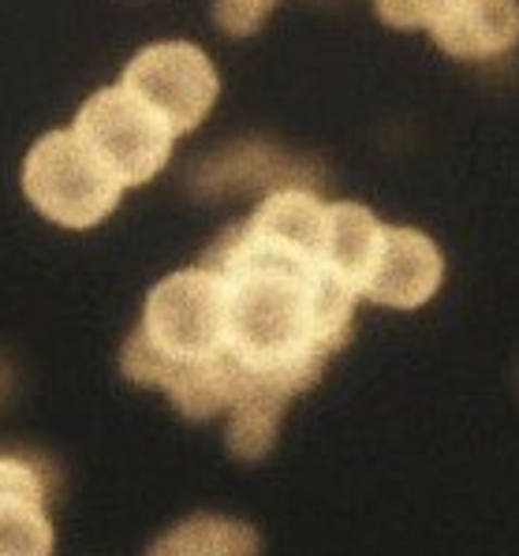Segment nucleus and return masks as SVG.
<instances>
[{"label":"nucleus","mask_w":519,"mask_h":556,"mask_svg":"<svg viewBox=\"0 0 519 556\" xmlns=\"http://www.w3.org/2000/svg\"><path fill=\"white\" fill-rule=\"evenodd\" d=\"M445 0H374L378 20L396 30H427Z\"/></svg>","instance_id":"16"},{"label":"nucleus","mask_w":519,"mask_h":556,"mask_svg":"<svg viewBox=\"0 0 519 556\" xmlns=\"http://www.w3.org/2000/svg\"><path fill=\"white\" fill-rule=\"evenodd\" d=\"M49 470L20 452H0V556H53Z\"/></svg>","instance_id":"8"},{"label":"nucleus","mask_w":519,"mask_h":556,"mask_svg":"<svg viewBox=\"0 0 519 556\" xmlns=\"http://www.w3.org/2000/svg\"><path fill=\"white\" fill-rule=\"evenodd\" d=\"M202 269L225 280L228 355L292 396L311 389L333 358L314 321V280L326 265L254 243L232 225L206 247Z\"/></svg>","instance_id":"1"},{"label":"nucleus","mask_w":519,"mask_h":556,"mask_svg":"<svg viewBox=\"0 0 519 556\" xmlns=\"http://www.w3.org/2000/svg\"><path fill=\"white\" fill-rule=\"evenodd\" d=\"M150 556H258V534L240 519L194 516L161 534Z\"/></svg>","instance_id":"13"},{"label":"nucleus","mask_w":519,"mask_h":556,"mask_svg":"<svg viewBox=\"0 0 519 556\" xmlns=\"http://www.w3.org/2000/svg\"><path fill=\"white\" fill-rule=\"evenodd\" d=\"M121 370H124V378L135 384L165 389L173 407L180 410L183 418H194V422L225 415V410H232L236 404H243L258 384H269V381L254 378L251 370H243L228 352L202 358V363H176V358H165L139 329L127 337V344L121 352Z\"/></svg>","instance_id":"6"},{"label":"nucleus","mask_w":519,"mask_h":556,"mask_svg":"<svg viewBox=\"0 0 519 556\" xmlns=\"http://www.w3.org/2000/svg\"><path fill=\"white\" fill-rule=\"evenodd\" d=\"M72 131L83 139L93 157L109 168L121 187L150 184L161 168L168 165L176 147L173 127L165 124L153 109L131 98L124 87H105L90 93V101L79 109Z\"/></svg>","instance_id":"4"},{"label":"nucleus","mask_w":519,"mask_h":556,"mask_svg":"<svg viewBox=\"0 0 519 556\" xmlns=\"http://www.w3.org/2000/svg\"><path fill=\"white\" fill-rule=\"evenodd\" d=\"M243 232L262 247H274L292 258L321 262L326 243V202L314 194V187L292 184L277 187L258 202V210L243 220Z\"/></svg>","instance_id":"10"},{"label":"nucleus","mask_w":519,"mask_h":556,"mask_svg":"<svg viewBox=\"0 0 519 556\" xmlns=\"http://www.w3.org/2000/svg\"><path fill=\"white\" fill-rule=\"evenodd\" d=\"M303 184V161L280 157L277 150L258 147V142H246V147H236L220 157L210 161L199 176L202 191H236V187H262V191H277V187H292Z\"/></svg>","instance_id":"12"},{"label":"nucleus","mask_w":519,"mask_h":556,"mask_svg":"<svg viewBox=\"0 0 519 556\" xmlns=\"http://www.w3.org/2000/svg\"><path fill=\"white\" fill-rule=\"evenodd\" d=\"M427 30L453 60H493L519 46V0H445Z\"/></svg>","instance_id":"9"},{"label":"nucleus","mask_w":519,"mask_h":556,"mask_svg":"<svg viewBox=\"0 0 519 556\" xmlns=\"http://www.w3.org/2000/svg\"><path fill=\"white\" fill-rule=\"evenodd\" d=\"M121 87L153 109L173 135H191L214 113L220 79L206 49L194 41H153L124 67Z\"/></svg>","instance_id":"5"},{"label":"nucleus","mask_w":519,"mask_h":556,"mask_svg":"<svg viewBox=\"0 0 519 556\" xmlns=\"http://www.w3.org/2000/svg\"><path fill=\"white\" fill-rule=\"evenodd\" d=\"M292 392L277 389V384H258L243 404L228 410V448L240 459H262L277 441V426L284 415Z\"/></svg>","instance_id":"14"},{"label":"nucleus","mask_w":519,"mask_h":556,"mask_svg":"<svg viewBox=\"0 0 519 556\" xmlns=\"http://www.w3.org/2000/svg\"><path fill=\"white\" fill-rule=\"evenodd\" d=\"M23 191L34 210L61 228H93L121 205V179L109 173L83 139L64 131H46L23 161Z\"/></svg>","instance_id":"2"},{"label":"nucleus","mask_w":519,"mask_h":556,"mask_svg":"<svg viewBox=\"0 0 519 556\" xmlns=\"http://www.w3.org/2000/svg\"><path fill=\"white\" fill-rule=\"evenodd\" d=\"M139 332L176 363H202L228 352L225 280L202 265L168 273L150 288Z\"/></svg>","instance_id":"3"},{"label":"nucleus","mask_w":519,"mask_h":556,"mask_svg":"<svg viewBox=\"0 0 519 556\" xmlns=\"http://www.w3.org/2000/svg\"><path fill=\"white\" fill-rule=\"evenodd\" d=\"M385 220H378L359 202H329L326 205V243H321V265L359 292L374 254H378Z\"/></svg>","instance_id":"11"},{"label":"nucleus","mask_w":519,"mask_h":556,"mask_svg":"<svg viewBox=\"0 0 519 556\" xmlns=\"http://www.w3.org/2000/svg\"><path fill=\"white\" fill-rule=\"evenodd\" d=\"M441 280H445L441 247L419 228L385 225L378 254L359 285V299H370L389 311H419L438 295Z\"/></svg>","instance_id":"7"},{"label":"nucleus","mask_w":519,"mask_h":556,"mask_svg":"<svg viewBox=\"0 0 519 556\" xmlns=\"http://www.w3.org/2000/svg\"><path fill=\"white\" fill-rule=\"evenodd\" d=\"M274 4L277 0H214V20L232 38H251L269 20Z\"/></svg>","instance_id":"15"}]
</instances>
